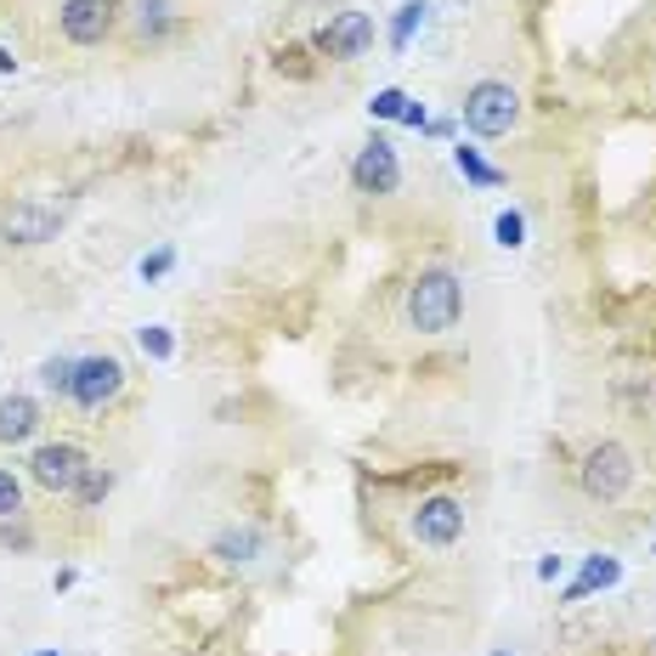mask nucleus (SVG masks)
Wrapping results in <instances>:
<instances>
[{"mask_svg":"<svg viewBox=\"0 0 656 656\" xmlns=\"http://www.w3.org/2000/svg\"><path fill=\"white\" fill-rule=\"evenodd\" d=\"M402 311H408V322L419 328V335H447V328L464 317V284L447 266H431V272H419L408 284Z\"/></svg>","mask_w":656,"mask_h":656,"instance_id":"1","label":"nucleus"},{"mask_svg":"<svg viewBox=\"0 0 656 656\" xmlns=\"http://www.w3.org/2000/svg\"><path fill=\"white\" fill-rule=\"evenodd\" d=\"M464 130L470 136H509L515 119H521V91H515L509 80H476L470 91H464Z\"/></svg>","mask_w":656,"mask_h":656,"instance_id":"2","label":"nucleus"},{"mask_svg":"<svg viewBox=\"0 0 656 656\" xmlns=\"http://www.w3.org/2000/svg\"><path fill=\"white\" fill-rule=\"evenodd\" d=\"M578 482H583V493H589L594 504H617V498L634 487V453H628L623 442H600V447H589Z\"/></svg>","mask_w":656,"mask_h":656,"instance_id":"3","label":"nucleus"},{"mask_svg":"<svg viewBox=\"0 0 656 656\" xmlns=\"http://www.w3.org/2000/svg\"><path fill=\"white\" fill-rule=\"evenodd\" d=\"M68 221V199H18L0 215V239L7 244H52Z\"/></svg>","mask_w":656,"mask_h":656,"instance_id":"4","label":"nucleus"},{"mask_svg":"<svg viewBox=\"0 0 656 656\" xmlns=\"http://www.w3.org/2000/svg\"><path fill=\"white\" fill-rule=\"evenodd\" d=\"M119 391H125V362L119 357H80L74 362V385H68V402L74 408L103 413Z\"/></svg>","mask_w":656,"mask_h":656,"instance_id":"5","label":"nucleus"},{"mask_svg":"<svg viewBox=\"0 0 656 656\" xmlns=\"http://www.w3.org/2000/svg\"><path fill=\"white\" fill-rule=\"evenodd\" d=\"M408 532L425 543V549H453L464 538V504L436 493V498H419V509L408 515Z\"/></svg>","mask_w":656,"mask_h":656,"instance_id":"6","label":"nucleus"},{"mask_svg":"<svg viewBox=\"0 0 656 656\" xmlns=\"http://www.w3.org/2000/svg\"><path fill=\"white\" fill-rule=\"evenodd\" d=\"M351 187L368 199H391L402 187V159H396V148L385 136H368V148L351 159Z\"/></svg>","mask_w":656,"mask_h":656,"instance_id":"7","label":"nucleus"},{"mask_svg":"<svg viewBox=\"0 0 656 656\" xmlns=\"http://www.w3.org/2000/svg\"><path fill=\"white\" fill-rule=\"evenodd\" d=\"M85 464H91V458H85L74 442H45V447L29 453V476H34L45 493H74L80 476H85Z\"/></svg>","mask_w":656,"mask_h":656,"instance_id":"8","label":"nucleus"},{"mask_svg":"<svg viewBox=\"0 0 656 656\" xmlns=\"http://www.w3.org/2000/svg\"><path fill=\"white\" fill-rule=\"evenodd\" d=\"M57 23H63V34L74 45H103L114 34V23H119V0H68V7L57 12Z\"/></svg>","mask_w":656,"mask_h":656,"instance_id":"9","label":"nucleus"},{"mask_svg":"<svg viewBox=\"0 0 656 656\" xmlns=\"http://www.w3.org/2000/svg\"><path fill=\"white\" fill-rule=\"evenodd\" d=\"M368 45H373V18L368 12H340V18H328L322 34H317V52L335 57V63H357Z\"/></svg>","mask_w":656,"mask_h":656,"instance_id":"10","label":"nucleus"},{"mask_svg":"<svg viewBox=\"0 0 656 656\" xmlns=\"http://www.w3.org/2000/svg\"><path fill=\"white\" fill-rule=\"evenodd\" d=\"M40 431V402L34 396H0V447H18Z\"/></svg>","mask_w":656,"mask_h":656,"instance_id":"11","label":"nucleus"},{"mask_svg":"<svg viewBox=\"0 0 656 656\" xmlns=\"http://www.w3.org/2000/svg\"><path fill=\"white\" fill-rule=\"evenodd\" d=\"M261 549H266V538H261L255 527H226V532H215V543H210V554L221 560V567H250Z\"/></svg>","mask_w":656,"mask_h":656,"instance_id":"12","label":"nucleus"},{"mask_svg":"<svg viewBox=\"0 0 656 656\" xmlns=\"http://www.w3.org/2000/svg\"><path fill=\"white\" fill-rule=\"evenodd\" d=\"M617 578H623V567H617L612 554H589V560H583V572H578V583L567 589V600H589L594 589H612Z\"/></svg>","mask_w":656,"mask_h":656,"instance_id":"13","label":"nucleus"},{"mask_svg":"<svg viewBox=\"0 0 656 656\" xmlns=\"http://www.w3.org/2000/svg\"><path fill=\"white\" fill-rule=\"evenodd\" d=\"M108 493H114V470H108V464H85V476H80L74 498H80L85 509H97V504H103Z\"/></svg>","mask_w":656,"mask_h":656,"instance_id":"14","label":"nucleus"},{"mask_svg":"<svg viewBox=\"0 0 656 656\" xmlns=\"http://www.w3.org/2000/svg\"><path fill=\"white\" fill-rule=\"evenodd\" d=\"M453 165L464 170V181H476V187H498V181H504V170H493L476 148H464V142L453 148Z\"/></svg>","mask_w":656,"mask_h":656,"instance_id":"15","label":"nucleus"},{"mask_svg":"<svg viewBox=\"0 0 656 656\" xmlns=\"http://www.w3.org/2000/svg\"><path fill=\"white\" fill-rule=\"evenodd\" d=\"M425 12H431L425 0H408V7L396 12V23H391V45H396V52L413 40V29H425Z\"/></svg>","mask_w":656,"mask_h":656,"instance_id":"16","label":"nucleus"},{"mask_svg":"<svg viewBox=\"0 0 656 656\" xmlns=\"http://www.w3.org/2000/svg\"><path fill=\"white\" fill-rule=\"evenodd\" d=\"M40 385L52 391V396H68V385H74V357H52L40 368Z\"/></svg>","mask_w":656,"mask_h":656,"instance_id":"17","label":"nucleus"},{"mask_svg":"<svg viewBox=\"0 0 656 656\" xmlns=\"http://www.w3.org/2000/svg\"><path fill=\"white\" fill-rule=\"evenodd\" d=\"M136 340H142V351H148L154 362H170V357H176V340H170V328H159V322L136 328Z\"/></svg>","mask_w":656,"mask_h":656,"instance_id":"18","label":"nucleus"},{"mask_svg":"<svg viewBox=\"0 0 656 656\" xmlns=\"http://www.w3.org/2000/svg\"><path fill=\"white\" fill-rule=\"evenodd\" d=\"M493 232H498V244H504V250H521V244H527V215H521V210H504Z\"/></svg>","mask_w":656,"mask_h":656,"instance_id":"19","label":"nucleus"},{"mask_svg":"<svg viewBox=\"0 0 656 656\" xmlns=\"http://www.w3.org/2000/svg\"><path fill=\"white\" fill-rule=\"evenodd\" d=\"M402 108H408V91H396V85L373 91V103H368V114H373V119H402Z\"/></svg>","mask_w":656,"mask_h":656,"instance_id":"20","label":"nucleus"},{"mask_svg":"<svg viewBox=\"0 0 656 656\" xmlns=\"http://www.w3.org/2000/svg\"><path fill=\"white\" fill-rule=\"evenodd\" d=\"M170 266H176V250H170V244H159L154 255H142V266H136V272H142V284H159V277H165Z\"/></svg>","mask_w":656,"mask_h":656,"instance_id":"21","label":"nucleus"},{"mask_svg":"<svg viewBox=\"0 0 656 656\" xmlns=\"http://www.w3.org/2000/svg\"><path fill=\"white\" fill-rule=\"evenodd\" d=\"M23 509V482L12 476V470H0V521H7V515H18Z\"/></svg>","mask_w":656,"mask_h":656,"instance_id":"22","label":"nucleus"},{"mask_svg":"<svg viewBox=\"0 0 656 656\" xmlns=\"http://www.w3.org/2000/svg\"><path fill=\"white\" fill-rule=\"evenodd\" d=\"M402 125H413V130H431V114H425V108H419V103L408 97V108H402Z\"/></svg>","mask_w":656,"mask_h":656,"instance_id":"23","label":"nucleus"},{"mask_svg":"<svg viewBox=\"0 0 656 656\" xmlns=\"http://www.w3.org/2000/svg\"><path fill=\"white\" fill-rule=\"evenodd\" d=\"M538 578H543V583L560 578V554H543V560H538Z\"/></svg>","mask_w":656,"mask_h":656,"instance_id":"24","label":"nucleus"},{"mask_svg":"<svg viewBox=\"0 0 656 656\" xmlns=\"http://www.w3.org/2000/svg\"><path fill=\"white\" fill-rule=\"evenodd\" d=\"M12 68H18V57H12V52H0V74H12Z\"/></svg>","mask_w":656,"mask_h":656,"instance_id":"25","label":"nucleus"},{"mask_svg":"<svg viewBox=\"0 0 656 656\" xmlns=\"http://www.w3.org/2000/svg\"><path fill=\"white\" fill-rule=\"evenodd\" d=\"M40 656H63V650H40Z\"/></svg>","mask_w":656,"mask_h":656,"instance_id":"26","label":"nucleus"},{"mask_svg":"<svg viewBox=\"0 0 656 656\" xmlns=\"http://www.w3.org/2000/svg\"><path fill=\"white\" fill-rule=\"evenodd\" d=\"M493 656H509V650H493Z\"/></svg>","mask_w":656,"mask_h":656,"instance_id":"27","label":"nucleus"}]
</instances>
